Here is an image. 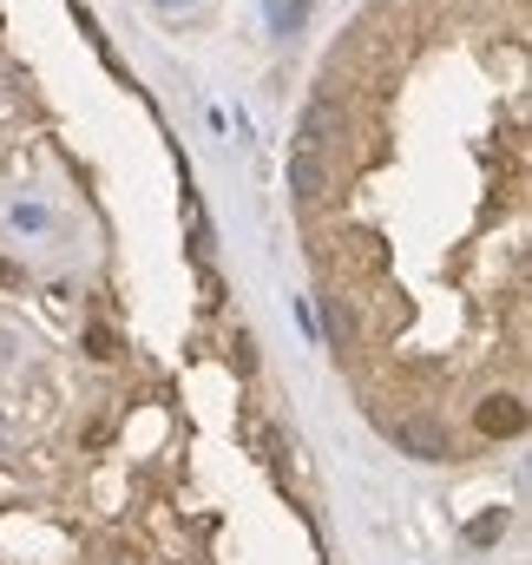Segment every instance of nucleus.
I'll return each mask as SVG.
<instances>
[{
    "instance_id": "obj_1",
    "label": "nucleus",
    "mask_w": 532,
    "mask_h": 565,
    "mask_svg": "<svg viewBox=\"0 0 532 565\" xmlns=\"http://www.w3.org/2000/svg\"><path fill=\"white\" fill-rule=\"evenodd\" d=\"M336 244H342V250H336V264H342V277H349V282L389 277V257H395V250H389V237H382V231H342Z\"/></svg>"
},
{
    "instance_id": "obj_7",
    "label": "nucleus",
    "mask_w": 532,
    "mask_h": 565,
    "mask_svg": "<svg viewBox=\"0 0 532 565\" xmlns=\"http://www.w3.org/2000/svg\"><path fill=\"white\" fill-rule=\"evenodd\" d=\"M302 13H309V0H269V20L289 33V26H302Z\"/></svg>"
},
{
    "instance_id": "obj_3",
    "label": "nucleus",
    "mask_w": 532,
    "mask_h": 565,
    "mask_svg": "<svg viewBox=\"0 0 532 565\" xmlns=\"http://www.w3.org/2000/svg\"><path fill=\"white\" fill-rule=\"evenodd\" d=\"M289 191H296L302 211H316V204L329 198V164H322L316 151H289Z\"/></svg>"
},
{
    "instance_id": "obj_5",
    "label": "nucleus",
    "mask_w": 532,
    "mask_h": 565,
    "mask_svg": "<svg viewBox=\"0 0 532 565\" xmlns=\"http://www.w3.org/2000/svg\"><path fill=\"white\" fill-rule=\"evenodd\" d=\"M520 427H526V402H520V395H487V402H480V434L507 440V434H520Z\"/></svg>"
},
{
    "instance_id": "obj_8",
    "label": "nucleus",
    "mask_w": 532,
    "mask_h": 565,
    "mask_svg": "<svg viewBox=\"0 0 532 565\" xmlns=\"http://www.w3.org/2000/svg\"><path fill=\"white\" fill-rule=\"evenodd\" d=\"M322 322H329V335H336V342L355 329V316H349V302H342V296H329V316H322Z\"/></svg>"
},
{
    "instance_id": "obj_9",
    "label": "nucleus",
    "mask_w": 532,
    "mask_h": 565,
    "mask_svg": "<svg viewBox=\"0 0 532 565\" xmlns=\"http://www.w3.org/2000/svg\"><path fill=\"white\" fill-rule=\"evenodd\" d=\"M86 349L106 362V355H119V335H113V329H93V335H86Z\"/></svg>"
},
{
    "instance_id": "obj_2",
    "label": "nucleus",
    "mask_w": 532,
    "mask_h": 565,
    "mask_svg": "<svg viewBox=\"0 0 532 565\" xmlns=\"http://www.w3.org/2000/svg\"><path fill=\"white\" fill-rule=\"evenodd\" d=\"M342 139V106L336 99H309V113H302V132H296V151H329V145Z\"/></svg>"
},
{
    "instance_id": "obj_4",
    "label": "nucleus",
    "mask_w": 532,
    "mask_h": 565,
    "mask_svg": "<svg viewBox=\"0 0 532 565\" xmlns=\"http://www.w3.org/2000/svg\"><path fill=\"white\" fill-rule=\"evenodd\" d=\"M389 434H395L414 460H447V454H454V447H447V427H440V422H389Z\"/></svg>"
},
{
    "instance_id": "obj_6",
    "label": "nucleus",
    "mask_w": 532,
    "mask_h": 565,
    "mask_svg": "<svg viewBox=\"0 0 532 565\" xmlns=\"http://www.w3.org/2000/svg\"><path fill=\"white\" fill-rule=\"evenodd\" d=\"M500 533H507V513H480V520L467 526V546H493Z\"/></svg>"
}]
</instances>
